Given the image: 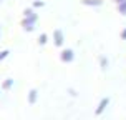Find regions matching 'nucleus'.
I'll return each mask as SVG.
<instances>
[{
  "label": "nucleus",
  "instance_id": "1a4fd4ad",
  "mask_svg": "<svg viewBox=\"0 0 126 120\" xmlns=\"http://www.w3.org/2000/svg\"><path fill=\"white\" fill-rule=\"evenodd\" d=\"M47 42H48V35H47V33H40V37H38V44L45 45Z\"/></svg>",
  "mask_w": 126,
  "mask_h": 120
},
{
  "label": "nucleus",
  "instance_id": "7ed1b4c3",
  "mask_svg": "<svg viewBox=\"0 0 126 120\" xmlns=\"http://www.w3.org/2000/svg\"><path fill=\"white\" fill-rule=\"evenodd\" d=\"M53 44H55V47H62L65 44V33H63L62 28H55L53 30Z\"/></svg>",
  "mask_w": 126,
  "mask_h": 120
},
{
  "label": "nucleus",
  "instance_id": "dca6fc26",
  "mask_svg": "<svg viewBox=\"0 0 126 120\" xmlns=\"http://www.w3.org/2000/svg\"><path fill=\"white\" fill-rule=\"evenodd\" d=\"M113 2H116V5H118V3H121V2H125V0H113Z\"/></svg>",
  "mask_w": 126,
  "mask_h": 120
},
{
  "label": "nucleus",
  "instance_id": "2eb2a0df",
  "mask_svg": "<svg viewBox=\"0 0 126 120\" xmlns=\"http://www.w3.org/2000/svg\"><path fill=\"white\" fill-rule=\"evenodd\" d=\"M68 92H70V95H71V97H76V92L73 89H68Z\"/></svg>",
  "mask_w": 126,
  "mask_h": 120
},
{
  "label": "nucleus",
  "instance_id": "0eeeda50",
  "mask_svg": "<svg viewBox=\"0 0 126 120\" xmlns=\"http://www.w3.org/2000/svg\"><path fill=\"white\" fill-rule=\"evenodd\" d=\"M100 67H101V70H108V67H110V60H108L106 55H101L100 57Z\"/></svg>",
  "mask_w": 126,
  "mask_h": 120
},
{
  "label": "nucleus",
  "instance_id": "f3484780",
  "mask_svg": "<svg viewBox=\"0 0 126 120\" xmlns=\"http://www.w3.org/2000/svg\"><path fill=\"white\" fill-rule=\"evenodd\" d=\"M0 3H2V0H0Z\"/></svg>",
  "mask_w": 126,
  "mask_h": 120
},
{
  "label": "nucleus",
  "instance_id": "9b49d317",
  "mask_svg": "<svg viewBox=\"0 0 126 120\" xmlns=\"http://www.w3.org/2000/svg\"><path fill=\"white\" fill-rule=\"evenodd\" d=\"M42 7H45L43 0H33V8H42Z\"/></svg>",
  "mask_w": 126,
  "mask_h": 120
},
{
  "label": "nucleus",
  "instance_id": "20e7f679",
  "mask_svg": "<svg viewBox=\"0 0 126 120\" xmlns=\"http://www.w3.org/2000/svg\"><path fill=\"white\" fill-rule=\"evenodd\" d=\"M110 102H111V100H110V97H103V98L100 100V103H98V107L94 108V114H96V115H101V114H103V112L108 108Z\"/></svg>",
  "mask_w": 126,
  "mask_h": 120
},
{
  "label": "nucleus",
  "instance_id": "9d476101",
  "mask_svg": "<svg viewBox=\"0 0 126 120\" xmlns=\"http://www.w3.org/2000/svg\"><path fill=\"white\" fill-rule=\"evenodd\" d=\"M118 12H120L121 15H126V0L121 2V3H118Z\"/></svg>",
  "mask_w": 126,
  "mask_h": 120
},
{
  "label": "nucleus",
  "instance_id": "423d86ee",
  "mask_svg": "<svg viewBox=\"0 0 126 120\" xmlns=\"http://www.w3.org/2000/svg\"><path fill=\"white\" fill-rule=\"evenodd\" d=\"M37 98H38V90L37 89H32L30 92H28V103H35L37 102Z\"/></svg>",
  "mask_w": 126,
  "mask_h": 120
},
{
  "label": "nucleus",
  "instance_id": "6e6552de",
  "mask_svg": "<svg viewBox=\"0 0 126 120\" xmlns=\"http://www.w3.org/2000/svg\"><path fill=\"white\" fill-rule=\"evenodd\" d=\"M13 83H15V80H12V78H7L5 82H3V85H2V89L3 90H10L13 87Z\"/></svg>",
  "mask_w": 126,
  "mask_h": 120
},
{
  "label": "nucleus",
  "instance_id": "39448f33",
  "mask_svg": "<svg viewBox=\"0 0 126 120\" xmlns=\"http://www.w3.org/2000/svg\"><path fill=\"white\" fill-rule=\"evenodd\" d=\"M81 3L85 7H101L103 0H81Z\"/></svg>",
  "mask_w": 126,
  "mask_h": 120
},
{
  "label": "nucleus",
  "instance_id": "ddd939ff",
  "mask_svg": "<svg viewBox=\"0 0 126 120\" xmlns=\"http://www.w3.org/2000/svg\"><path fill=\"white\" fill-rule=\"evenodd\" d=\"M8 53H10L8 50H2V52H0V62H2V60H5V58L8 57Z\"/></svg>",
  "mask_w": 126,
  "mask_h": 120
},
{
  "label": "nucleus",
  "instance_id": "f03ea898",
  "mask_svg": "<svg viewBox=\"0 0 126 120\" xmlns=\"http://www.w3.org/2000/svg\"><path fill=\"white\" fill-rule=\"evenodd\" d=\"M60 60L63 63H71L75 60V50L73 48H63L60 52Z\"/></svg>",
  "mask_w": 126,
  "mask_h": 120
},
{
  "label": "nucleus",
  "instance_id": "f257e3e1",
  "mask_svg": "<svg viewBox=\"0 0 126 120\" xmlns=\"http://www.w3.org/2000/svg\"><path fill=\"white\" fill-rule=\"evenodd\" d=\"M37 22H38V15L37 13L32 15V17H23V20H22V28H23L25 32H33Z\"/></svg>",
  "mask_w": 126,
  "mask_h": 120
},
{
  "label": "nucleus",
  "instance_id": "f8f14e48",
  "mask_svg": "<svg viewBox=\"0 0 126 120\" xmlns=\"http://www.w3.org/2000/svg\"><path fill=\"white\" fill-rule=\"evenodd\" d=\"M32 15H35V8H25L23 10V17H32Z\"/></svg>",
  "mask_w": 126,
  "mask_h": 120
},
{
  "label": "nucleus",
  "instance_id": "4468645a",
  "mask_svg": "<svg viewBox=\"0 0 126 120\" xmlns=\"http://www.w3.org/2000/svg\"><path fill=\"white\" fill-rule=\"evenodd\" d=\"M120 37H121V40H126V27L121 30V33H120Z\"/></svg>",
  "mask_w": 126,
  "mask_h": 120
}]
</instances>
